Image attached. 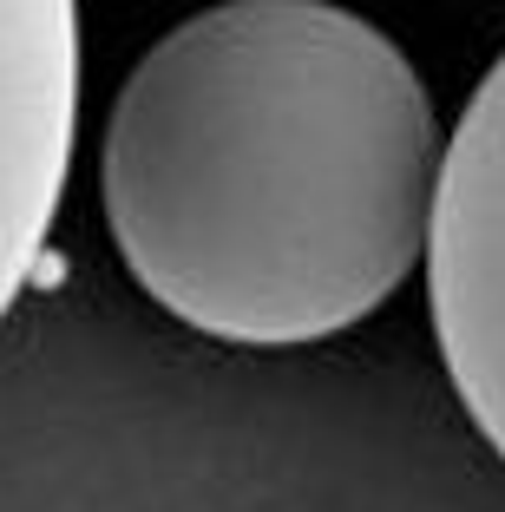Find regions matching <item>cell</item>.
I'll use <instances>...</instances> for the list:
<instances>
[{"label":"cell","instance_id":"obj_1","mask_svg":"<svg viewBox=\"0 0 505 512\" xmlns=\"http://www.w3.org/2000/svg\"><path fill=\"white\" fill-rule=\"evenodd\" d=\"M440 125L414 60L335 0H217L105 112L99 204L184 329L302 348L420 270Z\"/></svg>","mask_w":505,"mask_h":512},{"label":"cell","instance_id":"obj_3","mask_svg":"<svg viewBox=\"0 0 505 512\" xmlns=\"http://www.w3.org/2000/svg\"><path fill=\"white\" fill-rule=\"evenodd\" d=\"M79 145V0H0V322L33 283Z\"/></svg>","mask_w":505,"mask_h":512},{"label":"cell","instance_id":"obj_2","mask_svg":"<svg viewBox=\"0 0 505 512\" xmlns=\"http://www.w3.org/2000/svg\"><path fill=\"white\" fill-rule=\"evenodd\" d=\"M420 263L446 381L505 460V53L440 151Z\"/></svg>","mask_w":505,"mask_h":512}]
</instances>
